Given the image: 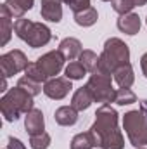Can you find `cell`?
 I'll use <instances>...</instances> for the list:
<instances>
[{
  "label": "cell",
  "instance_id": "6da1fadb",
  "mask_svg": "<svg viewBox=\"0 0 147 149\" xmlns=\"http://www.w3.org/2000/svg\"><path fill=\"white\" fill-rule=\"evenodd\" d=\"M95 137L97 148L102 149H125V139L118 128V113L111 104H102L95 111V121L90 128Z\"/></svg>",
  "mask_w": 147,
  "mask_h": 149
},
{
  "label": "cell",
  "instance_id": "7a4b0ae2",
  "mask_svg": "<svg viewBox=\"0 0 147 149\" xmlns=\"http://www.w3.org/2000/svg\"><path fill=\"white\" fill-rule=\"evenodd\" d=\"M130 64V49L119 38H107L104 43V50L99 56V64L94 73L112 74L116 68Z\"/></svg>",
  "mask_w": 147,
  "mask_h": 149
},
{
  "label": "cell",
  "instance_id": "3957f363",
  "mask_svg": "<svg viewBox=\"0 0 147 149\" xmlns=\"http://www.w3.org/2000/svg\"><path fill=\"white\" fill-rule=\"evenodd\" d=\"M0 109L7 121H16L21 114H26L33 109V95L21 87H12L0 99Z\"/></svg>",
  "mask_w": 147,
  "mask_h": 149
},
{
  "label": "cell",
  "instance_id": "277c9868",
  "mask_svg": "<svg viewBox=\"0 0 147 149\" xmlns=\"http://www.w3.org/2000/svg\"><path fill=\"white\" fill-rule=\"evenodd\" d=\"M123 130L133 148L147 146V118L140 109H132L123 116Z\"/></svg>",
  "mask_w": 147,
  "mask_h": 149
},
{
  "label": "cell",
  "instance_id": "5b68a950",
  "mask_svg": "<svg viewBox=\"0 0 147 149\" xmlns=\"http://www.w3.org/2000/svg\"><path fill=\"white\" fill-rule=\"evenodd\" d=\"M85 87L90 90V94L94 97V102H101V104H111V102H114L116 90L112 88L111 74L92 73Z\"/></svg>",
  "mask_w": 147,
  "mask_h": 149
},
{
  "label": "cell",
  "instance_id": "8992f818",
  "mask_svg": "<svg viewBox=\"0 0 147 149\" xmlns=\"http://www.w3.org/2000/svg\"><path fill=\"white\" fill-rule=\"evenodd\" d=\"M28 64H30L28 57L24 56L23 50H17V49L10 50L0 57V71H2V76H5V78H10L14 74L24 71L28 68Z\"/></svg>",
  "mask_w": 147,
  "mask_h": 149
},
{
  "label": "cell",
  "instance_id": "52a82bcc",
  "mask_svg": "<svg viewBox=\"0 0 147 149\" xmlns=\"http://www.w3.org/2000/svg\"><path fill=\"white\" fill-rule=\"evenodd\" d=\"M64 61H66V57L59 50H50V52L43 54L42 57H38L37 64L47 78H55V74H59L61 70L64 68Z\"/></svg>",
  "mask_w": 147,
  "mask_h": 149
},
{
  "label": "cell",
  "instance_id": "ba28073f",
  "mask_svg": "<svg viewBox=\"0 0 147 149\" xmlns=\"http://www.w3.org/2000/svg\"><path fill=\"white\" fill-rule=\"evenodd\" d=\"M73 85H71V80L69 78H62V76H55V78H49L45 83H43V94L54 101H61L64 99L69 92H71Z\"/></svg>",
  "mask_w": 147,
  "mask_h": 149
},
{
  "label": "cell",
  "instance_id": "9c48e42d",
  "mask_svg": "<svg viewBox=\"0 0 147 149\" xmlns=\"http://www.w3.org/2000/svg\"><path fill=\"white\" fill-rule=\"evenodd\" d=\"M52 38V31L47 24L43 23H31L30 30H28V35L24 38V42L33 47V49H38V47H43L50 42Z\"/></svg>",
  "mask_w": 147,
  "mask_h": 149
},
{
  "label": "cell",
  "instance_id": "30bf717a",
  "mask_svg": "<svg viewBox=\"0 0 147 149\" xmlns=\"http://www.w3.org/2000/svg\"><path fill=\"white\" fill-rule=\"evenodd\" d=\"M24 128L30 135H38V134L45 132V120H43L42 109L33 108L30 113L24 114Z\"/></svg>",
  "mask_w": 147,
  "mask_h": 149
},
{
  "label": "cell",
  "instance_id": "8fae6325",
  "mask_svg": "<svg viewBox=\"0 0 147 149\" xmlns=\"http://www.w3.org/2000/svg\"><path fill=\"white\" fill-rule=\"evenodd\" d=\"M116 24H118V30H119L121 33L130 35V37L137 35V33L140 31V26H142L140 17H139V14H135V12H128V14L119 16V19H118Z\"/></svg>",
  "mask_w": 147,
  "mask_h": 149
},
{
  "label": "cell",
  "instance_id": "7c38bea8",
  "mask_svg": "<svg viewBox=\"0 0 147 149\" xmlns=\"http://www.w3.org/2000/svg\"><path fill=\"white\" fill-rule=\"evenodd\" d=\"M40 14L50 23H61L62 19V0H42Z\"/></svg>",
  "mask_w": 147,
  "mask_h": 149
},
{
  "label": "cell",
  "instance_id": "4fadbf2b",
  "mask_svg": "<svg viewBox=\"0 0 147 149\" xmlns=\"http://www.w3.org/2000/svg\"><path fill=\"white\" fill-rule=\"evenodd\" d=\"M66 59L73 61L76 57H80V54L83 52V47H81V42L78 38H73V37H68L64 40H61L59 43V49H57Z\"/></svg>",
  "mask_w": 147,
  "mask_h": 149
},
{
  "label": "cell",
  "instance_id": "5bb4252c",
  "mask_svg": "<svg viewBox=\"0 0 147 149\" xmlns=\"http://www.w3.org/2000/svg\"><path fill=\"white\" fill-rule=\"evenodd\" d=\"M10 14H9V10L3 7V3L0 5V35H2V40H0V45L3 47V45H7L9 43V40L12 37V31H14V24H12V21H10Z\"/></svg>",
  "mask_w": 147,
  "mask_h": 149
},
{
  "label": "cell",
  "instance_id": "9a60e30c",
  "mask_svg": "<svg viewBox=\"0 0 147 149\" xmlns=\"http://www.w3.org/2000/svg\"><path fill=\"white\" fill-rule=\"evenodd\" d=\"M114 81L119 85V88H130L135 81V74H133V68L132 64H123L119 68L114 70Z\"/></svg>",
  "mask_w": 147,
  "mask_h": 149
},
{
  "label": "cell",
  "instance_id": "2e32d148",
  "mask_svg": "<svg viewBox=\"0 0 147 149\" xmlns=\"http://www.w3.org/2000/svg\"><path fill=\"white\" fill-rule=\"evenodd\" d=\"M35 0H5L3 2V7L9 10V14L12 17H17L21 19L28 10H31Z\"/></svg>",
  "mask_w": 147,
  "mask_h": 149
},
{
  "label": "cell",
  "instance_id": "e0dca14e",
  "mask_svg": "<svg viewBox=\"0 0 147 149\" xmlns=\"http://www.w3.org/2000/svg\"><path fill=\"white\" fill-rule=\"evenodd\" d=\"M92 102H94V97H92V94H90V90H88L87 87L78 88L73 94V97H71V106H73L76 111H85V109H88Z\"/></svg>",
  "mask_w": 147,
  "mask_h": 149
},
{
  "label": "cell",
  "instance_id": "ac0fdd59",
  "mask_svg": "<svg viewBox=\"0 0 147 149\" xmlns=\"http://www.w3.org/2000/svg\"><path fill=\"white\" fill-rule=\"evenodd\" d=\"M54 118L62 127H73L74 123L78 121V111L74 109L73 106H61V108L55 109Z\"/></svg>",
  "mask_w": 147,
  "mask_h": 149
},
{
  "label": "cell",
  "instance_id": "d6986e66",
  "mask_svg": "<svg viewBox=\"0 0 147 149\" xmlns=\"http://www.w3.org/2000/svg\"><path fill=\"white\" fill-rule=\"evenodd\" d=\"M71 149H94L97 148L95 144V137L94 134L88 130V132H83V134H76L73 139H71Z\"/></svg>",
  "mask_w": 147,
  "mask_h": 149
},
{
  "label": "cell",
  "instance_id": "ffe728a7",
  "mask_svg": "<svg viewBox=\"0 0 147 149\" xmlns=\"http://www.w3.org/2000/svg\"><path fill=\"white\" fill-rule=\"evenodd\" d=\"M99 19V14H97V9H94L92 5L78 14H74V23L78 26H83V28H88V26H94Z\"/></svg>",
  "mask_w": 147,
  "mask_h": 149
},
{
  "label": "cell",
  "instance_id": "44dd1931",
  "mask_svg": "<svg viewBox=\"0 0 147 149\" xmlns=\"http://www.w3.org/2000/svg\"><path fill=\"white\" fill-rule=\"evenodd\" d=\"M80 63L87 68V71H90V73H94L95 70H97V64H99V56L94 52V50H88V49H85L81 54H80Z\"/></svg>",
  "mask_w": 147,
  "mask_h": 149
},
{
  "label": "cell",
  "instance_id": "7402d4cb",
  "mask_svg": "<svg viewBox=\"0 0 147 149\" xmlns=\"http://www.w3.org/2000/svg\"><path fill=\"white\" fill-rule=\"evenodd\" d=\"M64 74L69 80H81L87 74V68L80 63V61H71L66 68H64Z\"/></svg>",
  "mask_w": 147,
  "mask_h": 149
},
{
  "label": "cell",
  "instance_id": "603a6c76",
  "mask_svg": "<svg viewBox=\"0 0 147 149\" xmlns=\"http://www.w3.org/2000/svg\"><path fill=\"white\" fill-rule=\"evenodd\" d=\"M114 102H116L118 106H130V104L137 102V95H135V92L130 90V88H118V90H116Z\"/></svg>",
  "mask_w": 147,
  "mask_h": 149
},
{
  "label": "cell",
  "instance_id": "cb8c5ba5",
  "mask_svg": "<svg viewBox=\"0 0 147 149\" xmlns=\"http://www.w3.org/2000/svg\"><path fill=\"white\" fill-rule=\"evenodd\" d=\"M17 87H21L23 90H26L28 94H31L33 97L38 95L43 88H42V83L40 81H35V80H31L30 76H23V78H19L17 80Z\"/></svg>",
  "mask_w": 147,
  "mask_h": 149
},
{
  "label": "cell",
  "instance_id": "d4e9b609",
  "mask_svg": "<svg viewBox=\"0 0 147 149\" xmlns=\"http://www.w3.org/2000/svg\"><path fill=\"white\" fill-rule=\"evenodd\" d=\"M30 146L31 149H47L50 146V135L47 132H42L38 135H30Z\"/></svg>",
  "mask_w": 147,
  "mask_h": 149
},
{
  "label": "cell",
  "instance_id": "484cf974",
  "mask_svg": "<svg viewBox=\"0 0 147 149\" xmlns=\"http://www.w3.org/2000/svg\"><path fill=\"white\" fill-rule=\"evenodd\" d=\"M24 76H30L31 80H35V81H40V83H45L49 78L43 74V71L38 68V64H37V61L35 63H30L28 64V68L24 70Z\"/></svg>",
  "mask_w": 147,
  "mask_h": 149
},
{
  "label": "cell",
  "instance_id": "4316f807",
  "mask_svg": "<svg viewBox=\"0 0 147 149\" xmlns=\"http://www.w3.org/2000/svg\"><path fill=\"white\" fill-rule=\"evenodd\" d=\"M111 5H112L114 12H118L119 16L128 14V12H132V10L135 9V5H133V2H132V0H112V2H111Z\"/></svg>",
  "mask_w": 147,
  "mask_h": 149
},
{
  "label": "cell",
  "instance_id": "83f0119b",
  "mask_svg": "<svg viewBox=\"0 0 147 149\" xmlns=\"http://www.w3.org/2000/svg\"><path fill=\"white\" fill-rule=\"evenodd\" d=\"M62 2L66 5H69V9L73 10L74 14H78V12H81V10L90 7V0H62Z\"/></svg>",
  "mask_w": 147,
  "mask_h": 149
},
{
  "label": "cell",
  "instance_id": "f1b7e54d",
  "mask_svg": "<svg viewBox=\"0 0 147 149\" xmlns=\"http://www.w3.org/2000/svg\"><path fill=\"white\" fill-rule=\"evenodd\" d=\"M7 149H26V146H24V144H23L19 139H16V137H9Z\"/></svg>",
  "mask_w": 147,
  "mask_h": 149
},
{
  "label": "cell",
  "instance_id": "f546056e",
  "mask_svg": "<svg viewBox=\"0 0 147 149\" xmlns=\"http://www.w3.org/2000/svg\"><path fill=\"white\" fill-rule=\"evenodd\" d=\"M140 68H142V73H144V76L147 78V52L140 57Z\"/></svg>",
  "mask_w": 147,
  "mask_h": 149
},
{
  "label": "cell",
  "instance_id": "4dcf8cb0",
  "mask_svg": "<svg viewBox=\"0 0 147 149\" xmlns=\"http://www.w3.org/2000/svg\"><path fill=\"white\" fill-rule=\"evenodd\" d=\"M140 111L144 113V116L147 118V99H146V101H142V102H140Z\"/></svg>",
  "mask_w": 147,
  "mask_h": 149
},
{
  "label": "cell",
  "instance_id": "1f68e13d",
  "mask_svg": "<svg viewBox=\"0 0 147 149\" xmlns=\"http://www.w3.org/2000/svg\"><path fill=\"white\" fill-rule=\"evenodd\" d=\"M132 2H133L135 7H142V5H146L147 3V0H132Z\"/></svg>",
  "mask_w": 147,
  "mask_h": 149
},
{
  "label": "cell",
  "instance_id": "d6a6232c",
  "mask_svg": "<svg viewBox=\"0 0 147 149\" xmlns=\"http://www.w3.org/2000/svg\"><path fill=\"white\" fill-rule=\"evenodd\" d=\"M2 92H5L7 90V78L5 76H2V88H0Z\"/></svg>",
  "mask_w": 147,
  "mask_h": 149
},
{
  "label": "cell",
  "instance_id": "836d02e7",
  "mask_svg": "<svg viewBox=\"0 0 147 149\" xmlns=\"http://www.w3.org/2000/svg\"><path fill=\"white\" fill-rule=\"evenodd\" d=\"M102 2H112V0H102Z\"/></svg>",
  "mask_w": 147,
  "mask_h": 149
},
{
  "label": "cell",
  "instance_id": "e575fe53",
  "mask_svg": "<svg viewBox=\"0 0 147 149\" xmlns=\"http://www.w3.org/2000/svg\"><path fill=\"white\" fill-rule=\"evenodd\" d=\"M146 24H147V17H146Z\"/></svg>",
  "mask_w": 147,
  "mask_h": 149
},
{
  "label": "cell",
  "instance_id": "d590c367",
  "mask_svg": "<svg viewBox=\"0 0 147 149\" xmlns=\"http://www.w3.org/2000/svg\"><path fill=\"white\" fill-rule=\"evenodd\" d=\"M139 149H146V148H139Z\"/></svg>",
  "mask_w": 147,
  "mask_h": 149
},
{
  "label": "cell",
  "instance_id": "8d00e7d4",
  "mask_svg": "<svg viewBox=\"0 0 147 149\" xmlns=\"http://www.w3.org/2000/svg\"><path fill=\"white\" fill-rule=\"evenodd\" d=\"M5 149H7V148H5Z\"/></svg>",
  "mask_w": 147,
  "mask_h": 149
}]
</instances>
